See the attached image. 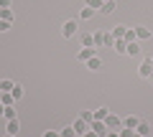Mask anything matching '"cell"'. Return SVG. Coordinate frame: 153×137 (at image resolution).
Returning a JSON list of instances; mask_svg holds the SVG:
<instances>
[{
    "mask_svg": "<svg viewBox=\"0 0 153 137\" xmlns=\"http://www.w3.org/2000/svg\"><path fill=\"white\" fill-rule=\"evenodd\" d=\"M151 81H153V74H151Z\"/></svg>",
    "mask_w": 153,
    "mask_h": 137,
    "instance_id": "obj_40",
    "label": "cell"
},
{
    "mask_svg": "<svg viewBox=\"0 0 153 137\" xmlns=\"http://www.w3.org/2000/svg\"><path fill=\"white\" fill-rule=\"evenodd\" d=\"M5 137H16V135H5Z\"/></svg>",
    "mask_w": 153,
    "mask_h": 137,
    "instance_id": "obj_39",
    "label": "cell"
},
{
    "mask_svg": "<svg viewBox=\"0 0 153 137\" xmlns=\"http://www.w3.org/2000/svg\"><path fill=\"white\" fill-rule=\"evenodd\" d=\"M10 26H13L10 21H0V33H5V31H10Z\"/></svg>",
    "mask_w": 153,
    "mask_h": 137,
    "instance_id": "obj_31",
    "label": "cell"
},
{
    "mask_svg": "<svg viewBox=\"0 0 153 137\" xmlns=\"http://www.w3.org/2000/svg\"><path fill=\"white\" fill-rule=\"evenodd\" d=\"M89 130H94L97 135H107V125H105V119H92Z\"/></svg>",
    "mask_w": 153,
    "mask_h": 137,
    "instance_id": "obj_6",
    "label": "cell"
},
{
    "mask_svg": "<svg viewBox=\"0 0 153 137\" xmlns=\"http://www.w3.org/2000/svg\"><path fill=\"white\" fill-rule=\"evenodd\" d=\"M82 48H94V38H92V33H84V36H82Z\"/></svg>",
    "mask_w": 153,
    "mask_h": 137,
    "instance_id": "obj_16",
    "label": "cell"
},
{
    "mask_svg": "<svg viewBox=\"0 0 153 137\" xmlns=\"http://www.w3.org/2000/svg\"><path fill=\"white\" fill-rule=\"evenodd\" d=\"M107 114H110V109H107V107H100V109H94V119H105Z\"/></svg>",
    "mask_w": 153,
    "mask_h": 137,
    "instance_id": "obj_24",
    "label": "cell"
},
{
    "mask_svg": "<svg viewBox=\"0 0 153 137\" xmlns=\"http://www.w3.org/2000/svg\"><path fill=\"white\" fill-rule=\"evenodd\" d=\"M0 117H5V107L3 104H0Z\"/></svg>",
    "mask_w": 153,
    "mask_h": 137,
    "instance_id": "obj_36",
    "label": "cell"
},
{
    "mask_svg": "<svg viewBox=\"0 0 153 137\" xmlns=\"http://www.w3.org/2000/svg\"><path fill=\"white\" fill-rule=\"evenodd\" d=\"M92 56H97V48H79V53H76V61H82V64H87Z\"/></svg>",
    "mask_w": 153,
    "mask_h": 137,
    "instance_id": "obj_5",
    "label": "cell"
},
{
    "mask_svg": "<svg viewBox=\"0 0 153 137\" xmlns=\"http://www.w3.org/2000/svg\"><path fill=\"white\" fill-rule=\"evenodd\" d=\"M87 69L89 71H100V69H102V59H100V56H92V59L87 61Z\"/></svg>",
    "mask_w": 153,
    "mask_h": 137,
    "instance_id": "obj_10",
    "label": "cell"
},
{
    "mask_svg": "<svg viewBox=\"0 0 153 137\" xmlns=\"http://www.w3.org/2000/svg\"><path fill=\"white\" fill-rule=\"evenodd\" d=\"M0 8H10V0H0Z\"/></svg>",
    "mask_w": 153,
    "mask_h": 137,
    "instance_id": "obj_35",
    "label": "cell"
},
{
    "mask_svg": "<svg viewBox=\"0 0 153 137\" xmlns=\"http://www.w3.org/2000/svg\"><path fill=\"white\" fill-rule=\"evenodd\" d=\"M135 38H138V41L151 38V28H146V26H135Z\"/></svg>",
    "mask_w": 153,
    "mask_h": 137,
    "instance_id": "obj_8",
    "label": "cell"
},
{
    "mask_svg": "<svg viewBox=\"0 0 153 137\" xmlns=\"http://www.w3.org/2000/svg\"><path fill=\"white\" fill-rule=\"evenodd\" d=\"M76 21L74 18H71V21H64V26H61V36H64V38H74L76 36Z\"/></svg>",
    "mask_w": 153,
    "mask_h": 137,
    "instance_id": "obj_2",
    "label": "cell"
},
{
    "mask_svg": "<svg viewBox=\"0 0 153 137\" xmlns=\"http://www.w3.org/2000/svg\"><path fill=\"white\" fill-rule=\"evenodd\" d=\"M59 135H61V137H76V132H74V127L69 125V127H61V132H59Z\"/></svg>",
    "mask_w": 153,
    "mask_h": 137,
    "instance_id": "obj_26",
    "label": "cell"
},
{
    "mask_svg": "<svg viewBox=\"0 0 153 137\" xmlns=\"http://www.w3.org/2000/svg\"><path fill=\"white\" fill-rule=\"evenodd\" d=\"M102 3H112V0H102Z\"/></svg>",
    "mask_w": 153,
    "mask_h": 137,
    "instance_id": "obj_38",
    "label": "cell"
},
{
    "mask_svg": "<svg viewBox=\"0 0 153 137\" xmlns=\"http://www.w3.org/2000/svg\"><path fill=\"white\" fill-rule=\"evenodd\" d=\"M71 127H74V132H76V137H82V135H84V132H87V130H89V125H87V122H84V119H82V117H76V119H74V122H71Z\"/></svg>",
    "mask_w": 153,
    "mask_h": 137,
    "instance_id": "obj_4",
    "label": "cell"
},
{
    "mask_svg": "<svg viewBox=\"0 0 153 137\" xmlns=\"http://www.w3.org/2000/svg\"><path fill=\"white\" fill-rule=\"evenodd\" d=\"M84 5L92 8V10H100V8H102V0H84Z\"/></svg>",
    "mask_w": 153,
    "mask_h": 137,
    "instance_id": "obj_27",
    "label": "cell"
},
{
    "mask_svg": "<svg viewBox=\"0 0 153 137\" xmlns=\"http://www.w3.org/2000/svg\"><path fill=\"white\" fill-rule=\"evenodd\" d=\"M151 137H153V135H151Z\"/></svg>",
    "mask_w": 153,
    "mask_h": 137,
    "instance_id": "obj_41",
    "label": "cell"
},
{
    "mask_svg": "<svg viewBox=\"0 0 153 137\" xmlns=\"http://www.w3.org/2000/svg\"><path fill=\"white\" fill-rule=\"evenodd\" d=\"M105 46H107V48H112V46H115V36L110 31H105Z\"/></svg>",
    "mask_w": 153,
    "mask_h": 137,
    "instance_id": "obj_28",
    "label": "cell"
},
{
    "mask_svg": "<svg viewBox=\"0 0 153 137\" xmlns=\"http://www.w3.org/2000/svg\"><path fill=\"white\" fill-rule=\"evenodd\" d=\"M112 48H115V53H125L128 43H125V41H123V38H115V46H112Z\"/></svg>",
    "mask_w": 153,
    "mask_h": 137,
    "instance_id": "obj_18",
    "label": "cell"
},
{
    "mask_svg": "<svg viewBox=\"0 0 153 137\" xmlns=\"http://www.w3.org/2000/svg\"><path fill=\"white\" fill-rule=\"evenodd\" d=\"M79 117H82L87 125H92V119H94V112H89V109H84V112H79Z\"/></svg>",
    "mask_w": 153,
    "mask_h": 137,
    "instance_id": "obj_25",
    "label": "cell"
},
{
    "mask_svg": "<svg viewBox=\"0 0 153 137\" xmlns=\"http://www.w3.org/2000/svg\"><path fill=\"white\" fill-rule=\"evenodd\" d=\"M138 74H140L143 79H151V74H153V56H146V59H143V64L138 66Z\"/></svg>",
    "mask_w": 153,
    "mask_h": 137,
    "instance_id": "obj_1",
    "label": "cell"
},
{
    "mask_svg": "<svg viewBox=\"0 0 153 137\" xmlns=\"http://www.w3.org/2000/svg\"><path fill=\"white\" fill-rule=\"evenodd\" d=\"M135 135V130H130V127H120V137H133Z\"/></svg>",
    "mask_w": 153,
    "mask_h": 137,
    "instance_id": "obj_30",
    "label": "cell"
},
{
    "mask_svg": "<svg viewBox=\"0 0 153 137\" xmlns=\"http://www.w3.org/2000/svg\"><path fill=\"white\" fill-rule=\"evenodd\" d=\"M44 137H61V135H59L56 130H46V132H44Z\"/></svg>",
    "mask_w": 153,
    "mask_h": 137,
    "instance_id": "obj_32",
    "label": "cell"
},
{
    "mask_svg": "<svg viewBox=\"0 0 153 137\" xmlns=\"http://www.w3.org/2000/svg\"><path fill=\"white\" fill-rule=\"evenodd\" d=\"M0 104H3V107H13V104H16L13 94L10 92H0Z\"/></svg>",
    "mask_w": 153,
    "mask_h": 137,
    "instance_id": "obj_9",
    "label": "cell"
},
{
    "mask_svg": "<svg viewBox=\"0 0 153 137\" xmlns=\"http://www.w3.org/2000/svg\"><path fill=\"white\" fill-rule=\"evenodd\" d=\"M18 132H21V122H18V119H8L5 135H16V137H18Z\"/></svg>",
    "mask_w": 153,
    "mask_h": 137,
    "instance_id": "obj_7",
    "label": "cell"
},
{
    "mask_svg": "<svg viewBox=\"0 0 153 137\" xmlns=\"http://www.w3.org/2000/svg\"><path fill=\"white\" fill-rule=\"evenodd\" d=\"M92 18H94L92 8H82V10H79V21H92Z\"/></svg>",
    "mask_w": 153,
    "mask_h": 137,
    "instance_id": "obj_15",
    "label": "cell"
},
{
    "mask_svg": "<svg viewBox=\"0 0 153 137\" xmlns=\"http://www.w3.org/2000/svg\"><path fill=\"white\" fill-rule=\"evenodd\" d=\"M92 38H94V48L105 46V31H97V33H92Z\"/></svg>",
    "mask_w": 153,
    "mask_h": 137,
    "instance_id": "obj_17",
    "label": "cell"
},
{
    "mask_svg": "<svg viewBox=\"0 0 153 137\" xmlns=\"http://www.w3.org/2000/svg\"><path fill=\"white\" fill-rule=\"evenodd\" d=\"M10 94H13V99H16V102H18V99H23V94H26V92H23V86H21V84H16Z\"/></svg>",
    "mask_w": 153,
    "mask_h": 137,
    "instance_id": "obj_22",
    "label": "cell"
},
{
    "mask_svg": "<svg viewBox=\"0 0 153 137\" xmlns=\"http://www.w3.org/2000/svg\"><path fill=\"white\" fill-rule=\"evenodd\" d=\"M105 137H120V130H107V135Z\"/></svg>",
    "mask_w": 153,
    "mask_h": 137,
    "instance_id": "obj_33",
    "label": "cell"
},
{
    "mask_svg": "<svg viewBox=\"0 0 153 137\" xmlns=\"http://www.w3.org/2000/svg\"><path fill=\"white\" fill-rule=\"evenodd\" d=\"M3 119H18V114H16V107H5V117Z\"/></svg>",
    "mask_w": 153,
    "mask_h": 137,
    "instance_id": "obj_29",
    "label": "cell"
},
{
    "mask_svg": "<svg viewBox=\"0 0 153 137\" xmlns=\"http://www.w3.org/2000/svg\"><path fill=\"white\" fill-rule=\"evenodd\" d=\"M135 132H138V135H143V137H151V125H148V122H143V119H140V125L135 127Z\"/></svg>",
    "mask_w": 153,
    "mask_h": 137,
    "instance_id": "obj_13",
    "label": "cell"
},
{
    "mask_svg": "<svg viewBox=\"0 0 153 137\" xmlns=\"http://www.w3.org/2000/svg\"><path fill=\"white\" fill-rule=\"evenodd\" d=\"M133 137H143V135H138V132H135V135H133Z\"/></svg>",
    "mask_w": 153,
    "mask_h": 137,
    "instance_id": "obj_37",
    "label": "cell"
},
{
    "mask_svg": "<svg viewBox=\"0 0 153 137\" xmlns=\"http://www.w3.org/2000/svg\"><path fill=\"white\" fill-rule=\"evenodd\" d=\"M125 56H140V43H138V41L128 43V48H125Z\"/></svg>",
    "mask_w": 153,
    "mask_h": 137,
    "instance_id": "obj_11",
    "label": "cell"
},
{
    "mask_svg": "<svg viewBox=\"0 0 153 137\" xmlns=\"http://www.w3.org/2000/svg\"><path fill=\"white\" fill-rule=\"evenodd\" d=\"M82 137H100V135H97V132H94V130H87V132H84Z\"/></svg>",
    "mask_w": 153,
    "mask_h": 137,
    "instance_id": "obj_34",
    "label": "cell"
},
{
    "mask_svg": "<svg viewBox=\"0 0 153 137\" xmlns=\"http://www.w3.org/2000/svg\"><path fill=\"white\" fill-rule=\"evenodd\" d=\"M105 125H107V130H120V127H123V119L115 114V112H110V114L105 117Z\"/></svg>",
    "mask_w": 153,
    "mask_h": 137,
    "instance_id": "obj_3",
    "label": "cell"
},
{
    "mask_svg": "<svg viewBox=\"0 0 153 137\" xmlns=\"http://www.w3.org/2000/svg\"><path fill=\"white\" fill-rule=\"evenodd\" d=\"M13 86H16V81H10V79H3L0 81V92H13Z\"/></svg>",
    "mask_w": 153,
    "mask_h": 137,
    "instance_id": "obj_20",
    "label": "cell"
},
{
    "mask_svg": "<svg viewBox=\"0 0 153 137\" xmlns=\"http://www.w3.org/2000/svg\"><path fill=\"white\" fill-rule=\"evenodd\" d=\"M13 18H16V15H13L10 8H0V21H10L13 23Z\"/></svg>",
    "mask_w": 153,
    "mask_h": 137,
    "instance_id": "obj_19",
    "label": "cell"
},
{
    "mask_svg": "<svg viewBox=\"0 0 153 137\" xmlns=\"http://www.w3.org/2000/svg\"><path fill=\"white\" fill-rule=\"evenodd\" d=\"M115 10H117V3H115V0L112 3H102V8H100V13H105V15H110V13H115Z\"/></svg>",
    "mask_w": 153,
    "mask_h": 137,
    "instance_id": "obj_14",
    "label": "cell"
},
{
    "mask_svg": "<svg viewBox=\"0 0 153 137\" xmlns=\"http://www.w3.org/2000/svg\"><path fill=\"white\" fill-rule=\"evenodd\" d=\"M123 41H125V43H133V41H138V38H135V28H128L125 36H123Z\"/></svg>",
    "mask_w": 153,
    "mask_h": 137,
    "instance_id": "obj_21",
    "label": "cell"
},
{
    "mask_svg": "<svg viewBox=\"0 0 153 137\" xmlns=\"http://www.w3.org/2000/svg\"><path fill=\"white\" fill-rule=\"evenodd\" d=\"M125 31H128V26H115V28H112V36H115V38H123Z\"/></svg>",
    "mask_w": 153,
    "mask_h": 137,
    "instance_id": "obj_23",
    "label": "cell"
},
{
    "mask_svg": "<svg viewBox=\"0 0 153 137\" xmlns=\"http://www.w3.org/2000/svg\"><path fill=\"white\" fill-rule=\"evenodd\" d=\"M138 125H140V119H138L135 114H130V117H125V119H123V127H130V130H135Z\"/></svg>",
    "mask_w": 153,
    "mask_h": 137,
    "instance_id": "obj_12",
    "label": "cell"
}]
</instances>
